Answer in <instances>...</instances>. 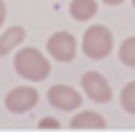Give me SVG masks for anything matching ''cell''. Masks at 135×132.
I'll return each mask as SVG.
<instances>
[{"mask_svg":"<svg viewBox=\"0 0 135 132\" xmlns=\"http://www.w3.org/2000/svg\"><path fill=\"white\" fill-rule=\"evenodd\" d=\"M13 72L27 82H42L50 77V61L37 48H16L13 50Z\"/></svg>","mask_w":135,"mask_h":132,"instance_id":"1","label":"cell"},{"mask_svg":"<svg viewBox=\"0 0 135 132\" xmlns=\"http://www.w3.org/2000/svg\"><path fill=\"white\" fill-rule=\"evenodd\" d=\"M114 50V34L103 24H90L88 32L82 34V53L93 61H103Z\"/></svg>","mask_w":135,"mask_h":132,"instance_id":"2","label":"cell"},{"mask_svg":"<svg viewBox=\"0 0 135 132\" xmlns=\"http://www.w3.org/2000/svg\"><path fill=\"white\" fill-rule=\"evenodd\" d=\"M77 48H80L77 37H74L72 32H66V29L53 32V34L48 37V42H45L48 55H50V58H56V61H61V63L74 61V58H77Z\"/></svg>","mask_w":135,"mask_h":132,"instance_id":"3","label":"cell"},{"mask_svg":"<svg viewBox=\"0 0 135 132\" xmlns=\"http://www.w3.org/2000/svg\"><path fill=\"white\" fill-rule=\"evenodd\" d=\"M82 93H85V98L93 100V103H109L111 95H114L109 79H106L101 72H85V74H82Z\"/></svg>","mask_w":135,"mask_h":132,"instance_id":"4","label":"cell"},{"mask_svg":"<svg viewBox=\"0 0 135 132\" xmlns=\"http://www.w3.org/2000/svg\"><path fill=\"white\" fill-rule=\"evenodd\" d=\"M45 98L58 111H77L82 106V93L77 87H72V85H53Z\"/></svg>","mask_w":135,"mask_h":132,"instance_id":"5","label":"cell"},{"mask_svg":"<svg viewBox=\"0 0 135 132\" xmlns=\"http://www.w3.org/2000/svg\"><path fill=\"white\" fill-rule=\"evenodd\" d=\"M37 100H40V93H37L32 85H19V87L8 90V95H6V108H8L11 114H27V111H32V108L37 106Z\"/></svg>","mask_w":135,"mask_h":132,"instance_id":"6","label":"cell"},{"mask_svg":"<svg viewBox=\"0 0 135 132\" xmlns=\"http://www.w3.org/2000/svg\"><path fill=\"white\" fill-rule=\"evenodd\" d=\"M72 129H106V119L98 111H74L72 116Z\"/></svg>","mask_w":135,"mask_h":132,"instance_id":"7","label":"cell"},{"mask_svg":"<svg viewBox=\"0 0 135 132\" xmlns=\"http://www.w3.org/2000/svg\"><path fill=\"white\" fill-rule=\"evenodd\" d=\"M24 37H27V29L24 27H8L3 34H0V58L3 55H11L16 48H21V42H24Z\"/></svg>","mask_w":135,"mask_h":132,"instance_id":"8","label":"cell"},{"mask_svg":"<svg viewBox=\"0 0 135 132\" xmlns=\"http://www.w3.org/2000/svg\"><path fill=\"white\" fill-rule=\"evenodd\" d=\"M98 13V0H72L69 3V16L74 21H90Z\"/></svg>","mask_w":135,"mask_h":132,"instance_id":"9","label":"cell"},{"mask_svg":"<svg viewBox=\"0 0 135 132\" xmlns=\"http://www.w3.org/2000/svg\"><path fill=\"white\" fill-rule=\"evenodd\" d=\"M119 61L124 66H130V69H135V34L122 40V45H119Z\"/></svg>","mask_w":135,"mask_h":132,"instance_id":"10","label":"cell"},{"mask_svg":"<svg viewBox=\"0 0 135 132\" xmlns=\"http://www.w3.org/2000/svg\"><path fill=\"white\" fill-rule=\"evenodd\" d=\"M119 103H122V108H124L127 114L135 116V79L127 82V85L122 87V93H119Z\"/></svg>","mask_w":135,"mask_h":132,"instance_id":"11","label":"cell"},{"mask_svg":"<svg viewBox=\"0 0 135 132\" xmlns=\"http://www.w3.org/2000/svg\"><path fill=\"white\" fill-rule=\"evenodd\" d=\"M37 127H40V129H58V127H61V121H58V119H53V116H42V119L37 121Z\"/></svg>","mask_w":135,"mask_h":132,"instance_id":"12","label":"cell"},{"mask_svg":"<svg viewBox=\"0 0 135 132\" xmlns=\"http://www.w3.org/2000/svg\"><path fill=\"white\" fill-rule=\"evenodd\" d=\"M6 16H8V8H6V0H0V29L6 24Z\"/></svg>","mask_w":135,"mask_h":132,"instance_id":"13","label":"cell"},{"mask_svg":"<svg viewBox=\"0 0 135 132\" xmlns=\"http://www.w3.org/2000/svg\"><path fill=\"white\" fill-rule=\"evenodd\" d=\"M124 0H103V6H122Z\"/></svg>","mask_w":135,"mask_h":132,"instance_id":"14","label":"cell"},{"mask_svg":"<svg viewBox=\"0 0 135 132\" xmlns=\"http://www.w3.org/2000/svg\"><path fill=\"white\" fill-rule=\"evenodd\" d=\"M130 3H132V8H135V0H130Z\"/></svg>","mask_w":135,"mask_h":132,"instance_id":"15","label":"cell"}]
</instances>
